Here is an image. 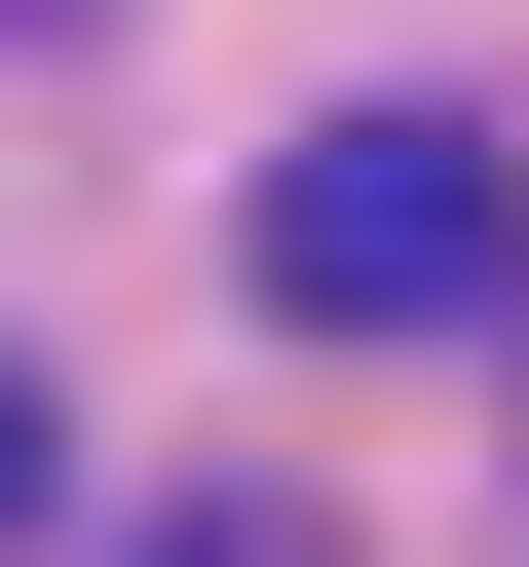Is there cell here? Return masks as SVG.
<instances>
[{"instance_id":"obj_3","label":"cell","mask_w":529,"mask_h":567,"mask_svg":"<svg viewBox=\"0 0 529 567\" xmlns=\"http://www.w3.org/2000/svg\"><path fill=\"white\" fill-rule=\"evenodd\" d=\"M39 492H76V454H39V379H0V529H39Z\"/></svg>"},{"instance_id":"obj_2","label":"cell","mask_w":529,"mask_h":567,"mask_svg":"<svg viewBox=\"0 0 529 567\" xmlns=\"http://www.w3.org/2000/svg\"><path fill=\"white\" fill-rule=\"evenodd\" d=\"M152 567H341V529H303V492H189V529H152Z\"/></svg>"},{"instance_id":"obj_1","label":"cell","mask_w":529,"mask_h":567,"mask_svg":"<svg viewBox=\"0 0 529 567\" xmlns=\"http://www.w3.org/2000/svg\"><path fill=\"white\" fill-rule=\"evenodd\" d=\"M264 303H303V341L529 303V152H491V114H303V152H264Z\"/></svg>"}]
</instances>
